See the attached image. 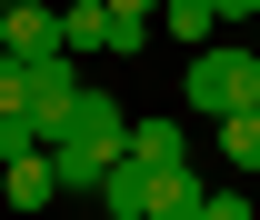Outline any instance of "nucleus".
<instances>
[{"label": "nucleus", "instance_id": "1", "mask_svg": "<svg viewBox=\"0 0 260 220\" xmlns=\"http://www.w3.org/2000/svg\"><path fill=\"white\" fill-rule=\"evenodd\" d=\"M120 150H130V110H120L110 90H100V80H80L70 120L50 130V170H60V190H100Z\"/></svg>", "mask_w": 260, "mask_h": 220}, {"label": "nucleus", "instance_id": "2", "mask_svg": "<svg viewBox=\"0 0 260 220\" xmlns=\"http://www.w3.org/2000/svg\"><path fill=\"white\" fill-rule=\"evenodd\" d=\"M180 100H190L200 120L250 110V100H260V50H250V40H200L190 70H180Z\"/></svg>", "mask_w": 260, "mask_h": 220}, {"label": "nucleus", "instance_id": "3", "mask_svg": "<svg viewBox=\"0 0 260 220\" xmlns=\"http://www.w3.org/2000/svg\"><path fill=\"white\" fill-rule=\"evenodd\" d=\"M200 200H210V180H200L190 160H180V170H150V180H140V220H200Z\"/></svg>", "mask_w": 260, "mask_h": 220}, {"label": "nucleus", "instance_id": "4", "mask_svg": "<svg viewBox=\"0 0 260 220\" xmlns=\"http://www.w3.org/2000/svg\"><path fill=\"white\" fill-rule=\"evenodd\" d=\"M0 50H20V60L60 50V10H50V0H10V10H0Z\"/></svg>", "mask_w": 260, "mask_h": 220}, {"label": "nucleus", "instance_id": "5", "mask_svg": "<svg viewBox=\"0 0 260 220\" xmlns=\"http://www.w3.org/2000/svg\"><path fill=\"white\" fill-rule=\"evenodd\" d=\"M10 210H50V200H60V170H50V150H30V160H10Z\"/></svg>", "mask_w": 260, "mask_h": 220}, {"label": "nucleus", "instance_id": "6", "mask_svg": "<svg viewBox=\"0 0 260 220\" xmlns=\"http://www.w3.org/2000/svg\"><path fill=\"white\" fill-rule=\"evenodd\" d=\"M130 160H140V170H180V160H190L180 120H130Z\"/></svg>", "mask_w": 260, "mask_h": 220}, {"label": "nucleus", "instance_id": "7", "mask_svg": "<svg viewBox=\"0 0 260 220\" xmlns=\"http://www.w3.org/2000/svg\"><path fill=\"white\" fill-rule=\"evenodd\" d=\"M60 50L80 60V50H110V10L100 0H60Z\"/></svg>", "mask_w": 260, "mask_h": 220}, {"label": "nucleus", "instance_id": "8", "mask_svg": "<svg viewBox=\"0 0 260 220\" xmlns=\"http://www.w3.org/2000/svg\"><path fill=\"white\" fill-rule=\"evenodd\" d=\"M210 130H220V160H230V170H260V100L230 110V120H210Z\"/></svg>", "mask_w": 260, "mask_h": 220}, {"label": "nucleus", "instance_id": "9", "mask_svg": "<svg viewBox=\"0 0 260 220\" xmlns=\"http://www.w3.org/2000/svg\"><path fill=\"white\" fill-rule=\"evenodd\" d=\"M160 20H170V40H220V10H210V0H160Z\"/></svg>", "mask_w": 260, "mask_h": 220}, {"label": "nucleus", "instance_id": "10", "mask_svg": "<svg viewBox=\"0 0 260 220\" xmlns=\"http://www.w3.org/2000/svg\"><path fill=\"white\" fill-rule=\"evenodd\" d=\"M40 150V130H30V110H0V160H30Z\"/></svg>", "mask_w": 260, "mask_h": 220}, {"label": "nucleus", "instance_id": "11", "mask_svg": "<svg viewBox=\"0 0 260 220\" xmlns=\"http://www.w3.org/2000/svg\"><path fill=\"white\" fill-rule=\"evenodd\" d=\"M200 220H250V190H210V200H200Z\"/></svg>", "mask_w": 260, "mask_h": 220}, {"label": "nucleus", "instance_id": "12", "mask_svg": "<svg viewBox=\"0 0 260 220\" xmlns=\"http://www.w3.org/2000/svg\"><path fill=\"white\" fill-rule=\"evenodd\" d=\"M20 90H30L20 80V50H0V110H20Z\"/></svg>", "mask_w": 260, "mask_h": 220}, {"label": "nucleus", "instance_id": "13", "mask_svg": "<svg viewBox=\"0 0 260 220\" xmlns=\"http://www.w3.org/2000/svg\"><path fill=\"white\" fill-rule=\"evenodd\" d=\"M100 10H120V20H160V0H100Z\"/></svg>", "mask_w": 260, "mask_h": 220}, {"label": "nucleus", "instance_id": "14", "mask_svg": "<svg viewBox=\"0 0 260 220\" xmlns=\"http://www.w3.org/2000/svg\"><path fill=\"white\" fill-rule=\"evenodd\" d=\"M210 10H220V30L230 20H260V0H210Z\"/></svg>", "mask_w": 260, "mask_h": 220}, {"label": "nucleus", "instance_id": "15", "mask_svg": "<svg viewBox=\"0 0 260 220\" xmlns=\"http://www.w3.org/2000/svg\"><path fill=\"white\" fill-rule=\"evenodd\" d=\"M110 220H140V210H110Z\"/></svg>", "mask_w": 260, "mask_h": 220}, {"label": "nucleus", "instance_id": "16", "mask_svg": "<svg viewBox=\"0 0 260 220\" xmlns=\"http://www.w3.org/2000/svg\"><path fill=\"white\" fill-rule=\"evenodd\" d=\"M250 50H260V20H250Z\"/></svg>", "mask_w": 260, "mask_h": 220}, {"label": "nucleus", "instance_id": "17", "mask_svg": "<svg viewBox=\"0 0 260 220\" xmlns=\"http://www.w3.org/2000/svg\"><path fill=\"white\" fill-rule=\"evenodd\" d=\"M0 10H10V0H0Z\"/></svg>", "mask_w": 260, "mask_h": 220}]
</instances>
